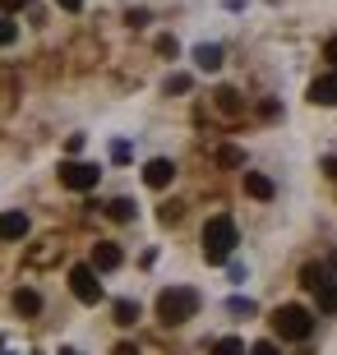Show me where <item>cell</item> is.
I'll list each match as a JSON object with an SVG mask.
<instances>
[{
  "label": "cell",
  "instance_id": "83f0119b",
  "mask_svg": "<svg viewBox=\"0 0 337 355\" xmlns=\"http://www.w3.org/2000/svg\"><path fill=\"white\" fill-rule=\"evenodd\" d=\"M56 5H60V10H69V14H79V10H83V0H56Z\"/></svg>",
  "mask_w": 337,
  "mask_h": 355
},
{
  "label": "cell",
  "instance_id": "ffe728a7",
  "mask_svg": "<svg viewBox=\"0 0 337 355\" xmlns=\"http://www.w3.org/2000/svg\"><path fill=\"white\" fill-rule=\"evenodd\" d=\"M217 162H222V166H240V162H245V153H240V148H222Z\"/></svg>",
  "mask_w": 337,
  "mask_h": 355
},
{
  "label": "cell",
  "instance_id": "f1b7e54d",
  "mask_svg": "<svg viewBox=\"0 0 337 355\" xmlns=\"http://www.w3.org/2000/svg\"><path fill=\"white\" fill-rule=\"evenodd\" d=\"M324 60H333V65H337V37H333V42L324 46Z\"/></svg>",
  "mask_w": 337,
  "mask_h": 355
},
{
  "label": "cell",
  "instance_id": "484cf974",
  "mask_svg": "<svg viewBox=\"0 0 337 355\" xmlns=\"http://www.w3.org/2000/svg\"><path fill=\"white\" fill-rule=\"evenodd\" d=\"M157 51H162V55H176V37H157Z\"/></svg>",
  "mask_w": 337,
  "mask_h": 355
},
{
  "label": "cell",
  "instance_id": "4316f807",
  "mask_svg": "<svg viewBox=\"0 0 337 355\" xmlns=\"http://www.w3.org/2000/svg\"><path fill=\"white\" fill-rule=\"evenodd\" d=\"M148 24V10H130V28H143Z\"/></svg>",
  "mask_w": 337,
  "mask_h": 355
},
{
  "label": "cell",
  "instance_id": "e0dca14e",
  "mask_svg": "<svg viewBox=\"0 0 337 355\" xmlns=\"http://www.w3.org/2000/svg\"><path fill=\"white\" fill-rule=\"evenodd\" d=\"M314 295H319V309H324V314H337V282H324Z\"/></svg>",
  "mask_w": 337,
  "mask_h": 355
},
{
  "label": "cell",
  "instance_id": "cb8c5ba5",
  "mask_svg": "<svg viewBox=\"0 0 337 355\" xmlns=\"http://www.w3.org/2000/svg\"><path fill=\"white\" fill-rule=\"evenodd\" d=\"M249 355H277V346H272V342H254V346H249Z\"/></svg>",
  "mask_w": 337,
  "mask_h": 355
},
{
  "label": "cell",
  "instance_id": "52a82bcc",
  "mask_svg": "<svg viewBox=\"0 0 337 355\" xmlns=\"http://www.w3.org/2000/svg\"><path fill=\"white\" fill-rule=\"evenodd\" d=\"M28 226H33V222H28V212H19V208L0 212V240H24Z\"/></svg>",
  "mask_w": 337,
  "mask_h": 355
},
{
  "label": "cell",
  "instance_id": "603a6c76",
  "mask_svg": "<svg viewBox=\"0 0 337 355\" xmlns=\"http://www.w3.org/2000/svg\"><path fill=\"white\" fill-rule=\"evenodd\" d=\"M28 5H33V0H0V10H5V14H19V10H28Z\"/></svg>",
  "mask_w": 337,
  "mask_h": 355
},
{
  "label": "cell",
  "instance_id": "5b68a950",
  "mask_svg": "<svg viewBox=\"0 0 337 355\" xmlns=\"http://www.w3.org/2000/svg\"><path fill=\"white\" fill-rule=\"evenodd\" d=\"M97 180H102V171H97L92 162H60V184H65V189H79V194H88Z\"/></svg>",
  "mask_w": 337,
  "mask_h": 355
},
{
  "label": "cell",
  "instance_id": "8992f818",
  "mask_svg": "<svg viewBox=\"0 0 337 355\" xmlns=\"http://www.w3.org/2000/svg\"><path fill=\"white\" fill-rule=\"evenodd\" d=\"M171 180H176V162H167V157H153L148 166H143V184H148V189H167Z\"/></svg>",
  "mask_w": 337,
  "mask_h": 355
},
{
  "label": "cell",
  "instance_id": "8fae6325",
  "mask_svg": "<svg viewBox=\"0 0 337 355\" xmlns=\"http://www.w3.org/2000/svg\"><path fill=\"white\" fill-rule=\"evenodd\" d=\"M14 309H19V314L24 318H33V314H42V295L33 286H19L14 291Z\"/></svg>",
  "mask_w": 337,
  "mask_h": 355
},
{
  "label": "cell",
  "instance_id": "9a60e30c",
  "mask_svg": "<svg viewBox=\"0 0 337 355\" xmlns=\"http://www.w3.org/2000/svg\"><path fill=\"white\" fill-rule=\"evenodd\" d=\"M106 217L111 222H134V198H111L106 203Z\"/></svg>",
  "mask_w": 337,
  "mask_h": 355
},
{
  "label": "cell",
  "instance_id": "d4e9b609",
  "mask_svg": "<svg viewBox=\"0 0 337 355\" xmlns=\"http://www.w3.org/2000/svg\"><path fill=\"white\" fill-rule=\"evenodd\" d=\"M227 309H231V314H254V304H249V300H231Z\"/></svg>",
  "mask_w": 337,
  "mask_h": 355
},
{
  "label": "cell",
  "instance_id": "3957f363",
  "mask_svg": "<svg viewBox=\"0 0 337 355\" xmlns=\"http://www.w3.org/2000/svg\"><path fill=\"white\" fill-rule=\"evenodd\" d=\"M272 332L282 342H305L314 332V314L305 304H282V309H272Z\"/></svg>",
  "mask_w": 337,
  "mask_h": 355
},
{
  "label": "cell",
  "instance_id": "6da1fadb",
  "mask_svg": "<svg viewBox=\"0 0 337 355\" xmlns=\"http://www.w3.org/2000/svg\"><path fill=\"white\" fill-rule=\"evenodd\" d=\"M199 314V291L190 286H167L162 295H157V318L167 323V328H176V323H185V318Z\"/></svg>",
  "mask_w": 337,
  "mask_h": 355
},
{
  "label": "cell",
  "instance_id": "2e32d148",
  "mask_svg": "<svg viewBox=\"0 0 337 355\" xmlns=\"http://www.w3.org/2000/svg\"><path fill=\"white\" fill-rule=\"evenodd\" d=\"M116 323L120 328H134V323H139V304L134 300H116Z\"/></svg>",
  "mask_w": 337,
  "mask_h": 355
},
{
  "label": "cell",
  "instance_id": "5bb4252c",
  "mask_svg": "<svg viewBox=\"0 0 337 355\" xmlns=\"http://www.w3.org/2000/svg\"><path fill=\"white\" fill-rule=\"evenodd\" d=\"M300 282H305L310 291H319L324 282H333V277H328V268H324V263H305V268H300Z\"/></svg>",
  "mask_w": 337,
  "mask_h": 355
},
{
  "label": "cell",
  "instance_id": "d6986e66",
  "mask_svg": "<svg viewBox=\"0 0 337 355\" xmlns=\"http://www.w3.org/2000/svg\"><path fill=\"white\" fill-rule=\"evenodd\" d=\"M14 37H19L14 19H10V14H0V46H14Z\"/></svg>",
  "mask_w": 337,
  "mask_h": 355
},
{
  "label": "cell",
  "instance_id": "30bf717a",
  "mask_svg": "<svg viewBox=\"0 0 337 355\" xmlns=\"http://www.w3.org/2000/svg\"><path fill=\"white\" fill-rule=\"evenodd\" d=\"M195 65L204 69V74L222 69V46H213V42H199V46H195Z\"/></svg>",
  "mask_w": 337,
  "mask_h": 355
},
{
  "label": "cell",
  "instance_id": "4fadbf2b",
  "mask_svg": "<svg viewBox=\"0 0 337 355\" xmlns=\"http://www.w3.org/2000/svg\"><path fill=\"white\" fill-rule=\"evenodd\" d=\"M217 111L222 116H240L245 106H240V92L236 88H217Z\"/></svg>",
  "mask_w": 337,
  "mask_h": 355
},
{
  "label": "cell",
  "instance_id": "9c48e42d",
  "mask_svg": "<svg viewBox=\"0 0 337 355\" xmlns=\"http://www.w3.org/2000/svg\"><path fill=\"white\" fill-rule=\"evenodd\" d=\"M310 102H319V106H337V69L310 83Z\"/></svg>",
  "mask_w": 337,
  "mask_h": 355
},
{
  "label": "cell",
  "instance_id": "277c9868",
  "mask_svg": "<svg viewBox=\"0 0 337 355\" xmlns=\"http://www.w3.org/2000/svg\"><path fill=\"white\" fill-rule=\"evenodd\" d=\"M69 291H74L83 304H97V300H102V282H97V268H92V263H74V268H69Z\"/></svg>",
  "mask_w": 337,
  "mask_h": 355
},
{
  "label": "cell",
  "instance_id": "f546056e",
  "mask_svg": "<svg viewBox=\"0 0 337 355\" xmlns=\"http://www.w3.org/2000/svg\"><path fill=\"white\" fill-rule=\"evenodd\" d=\"M116 355H139V346H130V342H120V346H116Z\"/></svg>",
  "mask_w": 337,
  "mask_h": 355
},
{
  "label": "cell",
  "instance_id": "7402d4cb",
  "mask_svg": "<svg viewBox=\"0 0 337 355\" xmlns=\"http://www.w3.org/2000/svg\"><path fill=\"white\" fill-rule=\"evenodd\" d=\"M157 217H162V226H171V222H176V217H181V203H167V208L157 212Z\"/></svg>",
  "mask_w": 337,
  "mask_h": 355
},
{
  "label": "cell",
  "instance_id": "ac0fdd59",
  "mask_svg": "<svg viewBox=\"0 0 337 355\" xmlns=\"http://www.w3.org/2000/svg\"><path fill=\"white\" fill-rule=\"evenodd\" d=\"M213 355H249V351H245V342H240V337H222V342L213 346Z\"/></svg>",
  "mask_w": 337,
  "mask_h": 355
},
{
  "label": "cell",
  "instance_id": "7a4b0ae2",
  "mask_svg": "<svg viewBox=\"0 0 337 355\" xmlns=\"http://www.w3.org/2000/svg\"><path fill=\"white\" fill-rule=\"evenodd\" d=\"M236 250V222L222 212V217H208L204 226V259L208 263H227Z\"/></svg>",
  "mask_w": 337,
  "mask_h": 355
},
{
  "label": "cell",
  "instance_id": "4dcf8cb0",
  "mask_svg": "<svg viewBox=\"0 0 337 355\" xmlns=\"http://www.w3.org/2000/svg\"><path fill=\"white\" fill-rule=\"evenodd\" d=\"M60 355H79V351H60Z\"/></svg>",
  "mask_w": 337,
  "mask_h": 355
},
{
  "label": "cell",
  "instance_id": "ba28073f",
  "mask_svg": "<svg viewBox=\"0 0 337 355\" xmlns=\"http://www.w3.org/2000/svg\"><path fill=\"white\" fill-rule=\"evenodd\" d=\"M92 268H97V272H116L120 268V245H111V240L92 245Z\"/></svg>",
  "mask_w": 337,
  "mask_h": 355
},
{
  "label": "cell",
  "instance_id": "44dd1931",
  "mask_svg": "<svg viewBox=\"0 0 337 355\" xmlns=\"http://www.w3.org/2000/svg\"><path fill=\"white\" fill-rule=\"evenodd\" d=\"M167 92H190V74H171V79H167Z\"/></svg>",
  "mask_w": 337,
  "mask_h": 355
},
{
  "label": "cell",
  "instance_id": "7c38bea8",
  "mask_svg": "<svg viewBox=\"0 0 337 355\" xmlns=\"http://www.w3.org/2000/svg\"><path fill=\"white\" fill-rule=\"evenodd\" d=\"M245 194H249V198H272L277 189H272V180H268V175H259V171H245Z\"/></svg>",
  "mask_w": 337,
  "mask_h": 355
}]
</instances>
